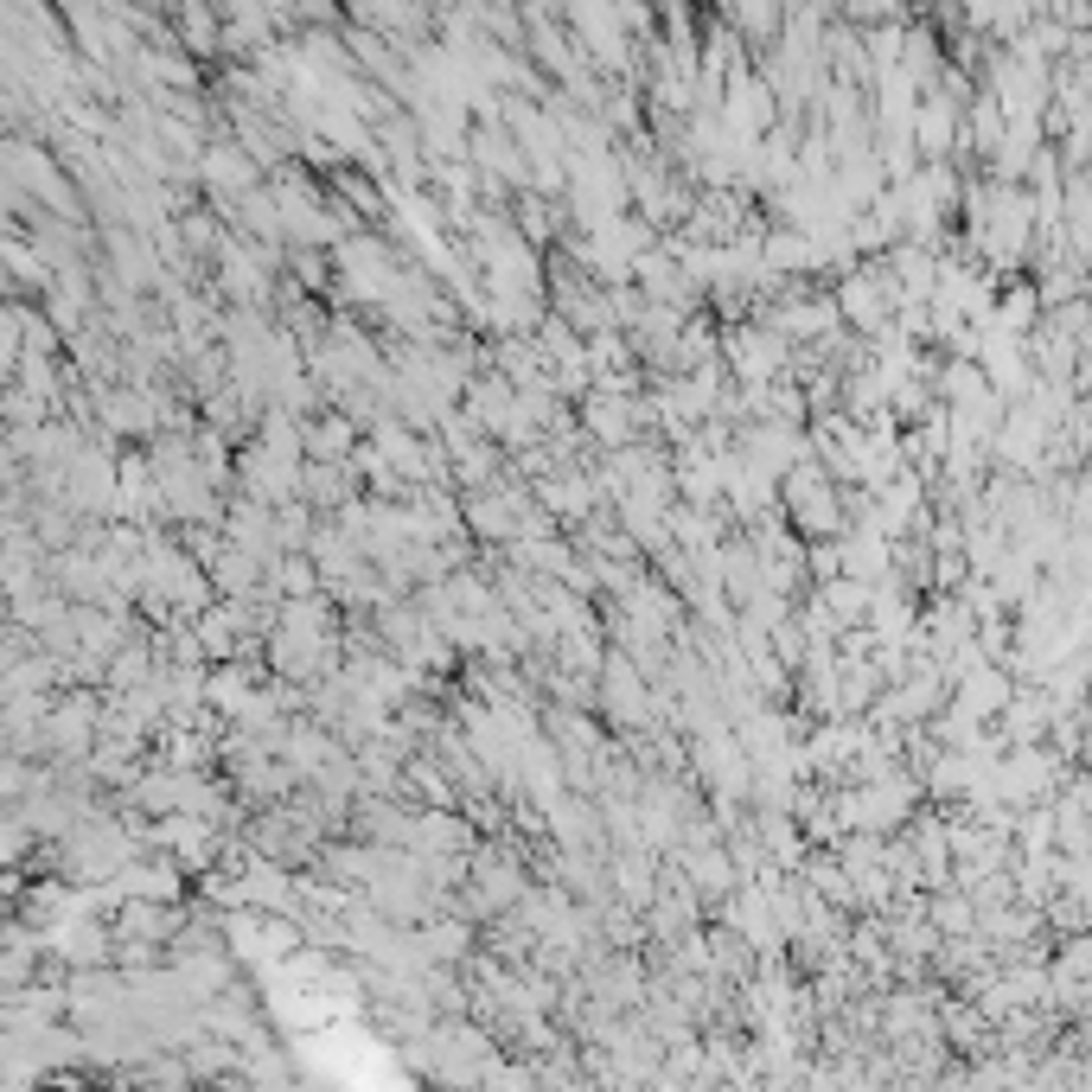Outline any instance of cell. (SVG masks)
<instances>
[{
  "label": "cell",
  "mask_w": 1092,
  "mask_h": 1092,
  "mask_svg": "<svg viewBox=\"0 0 1092 1092\" xmlns=\"http://www.w3.org/2000/svg\"><path fill=\"white\" fill-rule=\"evenodd\" d=\"M588 422H594V434H601V441H614V447H620V441H633V410H626V403H594Z\"/></svg>",
  "instance_id": "obj_1"
},
{
  "label": "cell",
  "mask_w": 1092,
  "mask_h": 1092,
  "mask_svg": "<svg viewBox=\"0 0 1092 1092\" xmlns=\"http://www.w3.org/2000/svg\"><path fill=\"white\" fill-rule=\"evenodd\" d=\"M345 447H352L345 422H313V428H307V454H320V460H339Z\"/></svg>",
  "instance_id": "obj_2"
}]
</instances>
